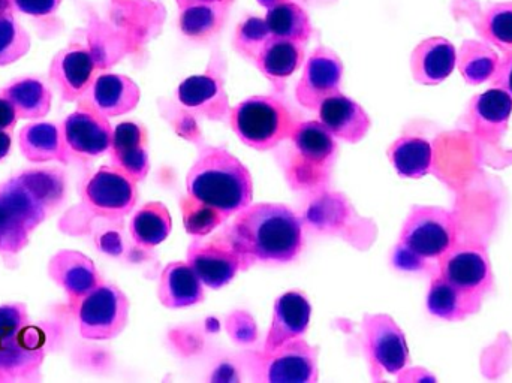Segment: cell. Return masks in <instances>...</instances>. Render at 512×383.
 <instances>
[{
	"instance_id": "19",
	"label": "cell",
	"mask_w": 512,
	"mask_h": 383,
	"mask_svg": "<svg viewBox=\"0 0 512 383\" xmlns=\"http://www.w3.org/2000/svg\"><path fill=\"white\" fill-rule=\"evenodd\" d=\"M319 122L334 138L349 144H358L370 131L372 120L358 102L343 93H336L319 107Z\"/></svg>"
},
{
	"instance_id": "27",
	"label": "cell",
	"mask_w": 512,
	"mask_h": 383,
	"mask_svg": "<svg viewBox=\"0 0 512 383\" xmlns=\"http://www.w3.org/2000/svg\"><path fill=\"white\" fill-rule=\"evenodd\" d=\"M0 92L12 102L20 120H41L50 114L53 93L39 78H17Z\"/></svg>"
},
{
	"instance_id": "37",
	"label": "cell",
	"mask_w": 512,
	"mask_h": 383,
	"mask_svg": "<svg viewBox=\"0 0 512 383\" xmlns=\"http://www.w3.org/2000/svg\"><path fill=\"white\" fill-rule=\"evenodd\" d=\"M29 32L18 23L12 12L0 15V68L12 65L29 53Z\"/></svg>"
},
{
	"instance_id": "16",
	"label": "cell",
	"mask_w": 512,
	"mask_h": 383,
	"mask_svg": "<svg viewBox=\"0 0 512 383\" xmlns=\"http://www.w3.org/2000/svg\"><path fill=\"white\" fill-rule=\"evenodd\" d=\"M111 165L131 177L135 183L143 182L150 171L149 137L140 123L123 122L113 129L110 147Z\"/></svg>"
},
{
	"instance_id": "35",
	"label": "cell",
	"mask_w": 512,
	"mask_h": 383,
	"mask_svg": "<svg viewBox=\"0 0 512 383\" xmlns=\"http://www.w3.org/2000/svg\"><path fill=\"white\" fill-rule=\"evenodd\" d=\"M480 33L489 44L512 53V2L493 3L484 11Z\"/></svg>"
},
{
	"instance_id": "43",
	"label": "cell",
	"mask_w": 512,
	"mask_h": 383,
	"mask_svg": "<svg viewBox=\"0 0 512 383\" xmlns=\"http://www.w3.org/2000/svg\"><path fill=\"white\" fill-rule=\"evenodd\" d=\"M393 265L399 268V270L417 273V271L426 270L427 261L420 258V256L414 255V253L409 252L408 249L397 243L396 249L393 252Z\"/></svg>"
},
{
	"instance_id": "17",
	"label": "cell",
	"mask_w": 512,
	"mask_h": 383,
	"mask_svg": "<svg viewBox=\"0 0 512 383\" xmlns=\"http://www.w3.org/2000/svg\"><path fill=\"white\" fill-rule=\"evenodd\" d=\"M45 348L32 328L21 336L0 343V383L30 381L41 372Z\"/></svg>"
},
{
	"instance_id": "48",
	"label": "cell",
	"mask_w": 512,
	"mask_h": 383,
	"mask_svg": "<svg viewBox=\"0 0 512 383\" xmlns=\"http://www.w3.org/2000/svg\"><path fill=\"white\" fill-rule=\"evenodd\" d=\"M259 5L264 6L265 9L273 8V6L280 5V3L289 2V0H256Z\"/></svg>"
},
{
	"instance_id": "45",
	"label": "cell",
	"mask_w": 512,
	"mask_h": 383,
	"mask_svg": "<svg viewBox=\"0 0 512 383\" xmlns=\"http://www.w3.org/2000/svg\"><path fill=\"white\" fill-rule=\"evenodd\" d=\"M18 120L20 119H18L14 105L0 92V131L11 132L12 134Z\"/></svg>"
},
{
	"instance_id": "36",
	"label": "cell",
	"mask_w": 512,
	"mask_h": 383,
	"mask_svg": "<svg viewBox=\"0 0 512 383\" xmlns=\"http://www.w3.org/2000/svg\"><path fill=\"white\" fill-rule=\"evenodd\" d=\"M21 180L39 196L48 210L62 204L66 195V180L62 171L54 168H36L18 174Z\"/></svg>"
},
{
	"instance_id": "8",
	"label": "cell",
	"mask_w": 512,
	"mask_h": 383,
	"mask_svg": "<svg viewBox=\"0 0 512 383\" xmlns=\"http://www.w3.org/2000/svg\"><path fill=\"white\" fill-rule=\"evenodd\" d=\"M60 129L71 158L89 161L110 152L113 141L110 120L89 101L78 105L77 110L63 120Z\"/></svg>"
},
{
	"instance_id": "20",
	"label": "cell",
	"mask_w": 512,
	"mask_h": 383,
	"mask_svg": "<svg viewBox=\"0 0 512 383\" xmlns=\"http://www.w3.org/2000/svg\"><path fill=\"white\" fill-rule=\"evenodd\" d=\"M457 68V48L442 36L424 39L411 54V74L421 86L444 83Z\"/></svg>"
},
{
	"instance_id": "34",
	"label": "cell",
	"mask_w": 512,
	"mask_h": 383,
	"mask_svg": "<svg viewBox=\"0 0 512 383\" xmlns=\"http://www.w3.org/2000/svg\"><path fill=\"white\" fill-rule=\"evenodd\" d=\"M173 222L170 211L162 202L143 205L131 220V235L141 247H155L170 235Z\"/></svg>"
},
{
	"instance_id": "21",
	"label": "cell",
	"mask_w": 512,
	"mask_h": 383,
	"mask_svg": "<svg viewBox=\"0 0 512 383\" xmlns=\"http://www.w3.org/2000/svg\"><path fill=\"white\" fill-rule=\"evenodd\" d=\"M484 295L466 291L444 277H433L427 294V310L430 315L448 322L465 321L477 315L483 307Z\"/></svg>"
},
{
	"instance_id": "47",
	"label": "cell",
	"mask_w": 512,
	"mask_h": 383,
	"mask_svg": "<svg viewBox=\"0 0 512 383\" xmlns=\"http://www.w3.org/2000/svg\"><path fill=\"white\" fill-rule=\"evenodd\" d=\"M176 2L177 6L182 9L189 5H195V3H228V5H231L234 0H176Z\"/></svg>"
},
{
	"instance_id": "10",
	"label": "cell",
	"mask_w": 512,
	"mask_h": 383,
	"mask_svg": "<svg viewBox=\"0 0 512 383\" xmlns=\"http://www.w3.org/2000/svg\"><path fill=\"white\" fill-rule=\"evenodd\" d=\"M343 78L342 59L331 48L318 47L304 63L295 98L301 107L319 110L322 102L340 92Z\"/></svg>"
},
{
	"instance_id": "44",
	"label": "cell",
	"mask_w": 512,
	"mask_h": 383,
	"mask_svg": "<svg viewBox=\"0 0 512 383\" xmlns=\"http://www.w3.org/2000/svg\"><path fill=\"white\" fill-rule=\"evenodd\" d=\"M490 81L495 87L504 89L512 98V53L505 54L504 59L499 60L498 69Z\"/></svg>"
},
{
	"instance_id": "40",
	"label": "cell",
	"mask_w": 512,
	"mask_h": 383,
	"mask_svg": "<svg viewBox=\"0 0 512 383\" xmlns=\"http://www.w3.org/2000/svg\"><path fill=\"white\" fill-rule=\"evenodd\" d=\"M30 234L32 232L24 223L0 204V253L14 256L23 252L29 244Z\"/></svg>"
},
{
	"instance_id": "42",
	"label": "cell",
	"mask_w": 512,
	"mask_h": 383,
	"mask_svg": "<svg viewBox=\"0 0 512 383\" xmlns=\"http://www.w3.org/2000/svg\"><path fill=\"white\" fill-rule=\"evenodd\" d=\"M12 8L30 17H48L62 5V0H11Z\"/></svg>"
},
{
	"instance_id": "29",
	"label": "cell",
	"mask_w": 512,
	"mask_h": 383,
	"mask_svg": "<svg viewBox=\"0 0 512 383\" xmlns=\"http://www.w3.org/2000/svg\"><path fill=\"white\" fill-rule=\"evenodd\" d=\"M304 62V45L289 39L273 38L256 59L255 65L264 77L273 83H280L291 77Z\"/></svg>"
},
{
	"instance_id": "49",
	"label": "cell",
	"mask_w": 512,
	"mask_h": 383,
	"mask_svg": "<svg viewBox=\"0 0 512 383\" xmlns=\"http://www.w3.org/2000/svg\"><path fill=\"white\" fill-rule=\"evenodd\" d=\"M11 0H0V15L9 14L12 11Z\"/></svg>"
},
{
	"instance_id": "3",
	"label": "cell",
	"mask_w": 512,
	"mask_h": 383,
	"mask_svg": "<svg viewBox=\"0 0 512 383\" xmlns=\"http://www.w3.org/2000/svg\"><path fill=\"white\" fill-rule=\"evenodd\" d=\"M230 125L243 144L265 152L288 140L295 122L273 96H252L230 110Z\"/></svg>"
},
{
	"instance_id": "31",
	"label": "cell",
	"mask_w": 512,
	"mask_h": 383,
	"mask_svg": "<svg viewBox=\"0 0 512 383\" xmlns=\"http://www.w3.org/2000/svg\"><path fill=\"white\" fill-rule=\"evenodd\" d=\"M388 158L397 174L406 179H421L433 167V147L418 137H402L391 144Z\"/></svg>"
},
{
	"instance_id": "28",
	"label": "cell",
	"mask_w": 512,
	"mask_h": 383,
	"mask_svg": "<svg viewBox=\"0 0 512 383\" xmlns=\"http://www.w3.org/2000/svg\"><path fill=\"white\" fill-rule=\"evenodd\" d=\"M228 3H195L180 9V32L194 42L215 39L227 23Z\"/></svg>"
},
{
	"instance_id": "14",
	"label": "cell",
	"mask_w": 512,
	"mask_h": 383,
	"mask_svg": "<svg viewBox=\"0 0 512 383\" xmlns=\"http://www.w3.org/2000/svg\"><path fill=\"white\" fill-rule=\"evenodd\" d=\"M47 273L74 307L102 282L95 262L83 252L72 249L54 253L48 261Z\"/></svg>"
},
{
	"instance_id": "11",
	"label": "cell",
	"mask_w": 512,
	"mask_h": 383,
	"mask_svg": "<svg viewBox=\"0 0 512 383\" xmlns=\"http://www.w3.org/2000/svg\"><path fill=\"white\" fill-rule=\"evenodd\" d=\"M364 345L370 361L382 372L397 375L409 361L405 333L391 316L366 315L363 319Z\"/></svg>"
},
{
	"instance_id": "6",
	"label": "cell",
	"mask_w": 512,
	"mask_h": 383,
	"mask_svg": "<svg viewBox=\"0 0 512 383\" xmlns=\"http://www.w3.org/2000/svg\"><path fill=\"white\" fill-rule=\"evenodd\" d=\"M137 183L114 165L99 168L83 189V201L95 216L119 220L137 204Z\"/></svg>"
},
{
	"instance_id": "13",
	"label": "cell",
	"mask_w": 512,
	"mask_h": 383,
	"mask_svg": "<svg viewBox=\"0 0 512 383\" xmlns=\"http://www.w3.org/2000/svg\"><path fill=\"white\" fill-rule=\"evenodd\" d=\"M96 71L98 63L92 51L83 47H69L53 57L48 77L62 101L75 102L90 92L96 80Z\"/></svg>"
},
{
	"instance_id": "41",
	"label": "cell",
	"mask_w": 512,
	"mask_h": 383,
	"mask_svg": "<svg viewBox=\"0 0 512 383\" xmlns=\"http://www.w3.org/2000/svg\"><path fill=\"white\" fill-rule=\"evenodd\" d=\"M29 328L26 304L9 303L0 306V343L21 336Z\"/></svg>"
},
{
	"instance_id": "4",
	"label": "cell",
	"mask_w": 512,
	"mask_h": 383,
	"mask_svg": "<svg viewBox=\"0 0 512 383\" xmlns=\"http://www.w3.org/2000/svg\"><path fill=\"white\" fill-rule=\"evenodd\" d=\"M456 240L453 213L435 205H415L403 223L399 244L426 261H439L456 246Z\"/></svg>"
},
{
	"instance_id": "23",
	"label": "cell",
	"mask_w": 512,
	"mask_h": 383,
	"mask_svg": "<svg viewBox=\"0 0 512 383\" xmlns=\"http://www.w3.org/2000/svg\"><path fill=\"white\" fill-rule=\"evenodd\" d=\"M140 99L138 84L122 74L98 75L89 92L90 104L108 119L131 113L140 104Z\"/></svg>"
},
{
	"instance_id": "39",
	"label": "cell",
	"mask_w": 512,
	"mask_h": 383,
	"mask_svg": "<svg viewBox=\"0 0 512 383\" xmlns=\"http://www.w3.org/2000/svg\"><path fill=\"white\" fill-rule=\"evenodd\" d=\"M183 222L189 234L204 237L227 220L224 214L186 196L182 201Z\"/></svg>"
},
{
	"instance_id": "26",
	"label": "cell",
	"mask_w": 512,
	"mask_h": 383,
	"mask_svg": "<svg viewBox=\"0 0 512 383\" xmlns=\"http://www.w3.org/2000/svg\"><path fill=\"white\" fill-rule=\"evenodd\" d=\"M289 140L297 155L310 167L321 168L333 162L337 144L331 132L321 122L295 123Z\"/></svg>"
},
{
	"instance_id": "46",
	"label": "cell",
	"mask_w": 512,
	"mask_h": 383,
	"mask_svg": "<svg viewBox=\"0 0 512 383\" xmlns=\"http://www.w3.org/2000/svg\"><path fill=\"white\" fill-rule=\"evenodd\" d=\"M12 150L11 132L0 131V162L8 158Z\"/></svg>"
},
{
	"instance_id": "33",
	"label": "cell",
	"mask_w": 512,
	"mask_h": 383,
	"mask_svg": "<svg viewBox=\"0 0 512 383\" xmlns=\"http://www.w3.org/2000/svg\"><path fill=\"white\" fill-rule=\"evenodd\" d=\"M271 35L306 45L313 33L312 21L306 9L297 3H280L267 9L264 17Z\"/></svg>"
},
{
	"instance_id": "22",
	"label": "cell",
	"mask_w": 512,
	"mask_h": 383,
	"mask_svg": "<svg viewBox=\"0 0 512 383\" xmlns=\"http://www.w3.org/2000/svg\"><path fill=\"white\" fill-rule=\"evenodd\" d=\"M18 147L21 155L32 164L59 162L66 165L72 159L63 140L62 129L50 122L27 123L18 132Z\"/></svg>"
},
{
	"instance_id": "25",
	"label": "cell",
	"mask_w": 512,
	"mask_h": 383,
	"mask_svg": "<svg viewBox=\"0 0 512 383\" xmlns=\"http://www.w3.org/2000/svg\"><path fill=\"white\" fill-rule=\"evenodd\" d=\"M179 101L183 107L210 120L224 119L230 113L224 84L212 75H194L182 81Z\"/></svg>"
},
{
	"instance_id": "9",
	"label": "cell",
	"mask_w": 512,
	"mask_h": 383,
	"mask_svg": "<svg viewBox=\"0 0 512 383\" xmlns=\"http://www.w3.org/2000/svg\"><path fill=\"white\" fill-rule=\"evenodd\" d=\"M188 264L204 286L221 289L237 276L246 262L222 234L209 240H195L188 249Z\"/></svg>"
},
{
	"instance_id": "12",
	"label": "cell",
	"mask_w": 512,
	"mask_h": 383,
	"mask_svg": "<svg viewBox=\"0 0 512 383\" xmlns=\"http://www.w3.org/2000/svg\"><path fill=\"white\" fill-rule=\"evenodd\" d=\"M439 276L466 291L489 294L495 285L492 262L486 250L474 244H459L439 259Z\"/></svg>"
},
{
	"instance_id": "24",
	"label": "cell",
	"mask_w": 512,
	"mask_h": 383,
	"mask_svg": "<svg viewBox=\"0 0 512 383\" xmlns=\"http://www.w3.org/2000/svg\"><path fill=\"white\" fill-rule=\"evenodd\" d=\"M158 300L167 309H183L204 300V285L188 262H170L162 271Z\"/></svg>"
},
{
	"instance_id": "32",
	"label": "cell",
	"mask_w": 512,
	"mask_h": 383,
	"mask_svg": "<svg viewBox=\"0 0 512 383\" xmlns=\"http://www.w3.org/2000/svg\"><path fill=\"white\" fill-rule=\"evenodd\" d=\"M499 56L489 42L468 39L457 51V69L471 86L492 80L499 65Z\"/></svg>"
},
{
	"instance_id": "15",
	"label": "cell",
	"mask_w": 512,
	"mask_h": 383,
	"mask_svg": "<svg viewBox=\"0 0 512 383\" xmlns=\"http://www.w3.org/2000/svg\"><path fill=\"white\" fill-rule=\"evenodd\" d=\"M511 114V96L504 89L493 87L472 99L466 119L475 137L496 144L508 131Z\"/></svg>"
},
{
	"instance_id": "38",
	"label": "cell",
	"mask_w": 512,
	"mask_h": 383,
	"mask_svg": "<svg viewBox=\"0 0 512 383\" xmlns=\"http://www.w3.org/2000/svg\"><path fill=\"white\" fill-rule=\"evenodd\" d=\"M273 38L264 18L248 17L240 21L234 33L233 47L243 59L255 63L265 45Z\"/></svg>"
},
{
	"instance_id": "7",
	"label": "cell",
	"mask_w": 512,
	"mask_h": 383,
	"mask_svg": "<svg viewBox=\"0 0 512 383\" xmlns=\"http://www.w3.org/2000/svg\"><path fill=\"white\" fill-rule=\"evenodd\" d=\"M318 354L304 339H294L256 357V379L268 383L318 381Z\"/></svg>"
},
{
	"instance_id": "30",
	"label": "cell",
	"mask_w": 512,
	"mask_h": 383,
	"mask_svg": "<svg viewBox=\"0 0 512 383\" xmlns=\"http://www.w3.org/2000/svg\"><path fill=\"white\" fill-rule=\"evenodd\" d=\"M0 204L20 219L30 232L35 231L50 214L39 196L18 176L0 185Z\"/></svg>"
},
{
	"instance_id": "1",
	"label": "cell",
	"mask_w": 512,
	"mask_h": 383,
	"mask_svg": "<svg viewBox=\"0 0 512 383\" xmlns=\"http://www.w3.org/2000/svg\"><path fill=\"white\" fill-rule=\"evenodd\" d=\"M225 237L246 264L294 261L303 247V226L294 211L282 204L258 202L237 213Z\"/></svg>"
},
{
	"instance_id": "2",
	"label": "cell",
	"mask_w": 512,
	"mask_h": 383,
	"mask_svg": "<svg viewBox=\"0 0 512 383\" xmlns=\"http://www.w3.org/2000/svg\"><path fill=\"white\" fill-rule=\"evenodd\" d=\"M188 196L225 217L252 204L254 182L245 164L233 153L210 147L201 153L186 177Z\"/></svg>"
},
{
	"instance_id": "5",
	"label": "cell",
	"mask_w": 512,
	"mask_h": 383,
	"mask_svg": "<svg viewBox=\"0 0 512 383\" xmlns=\"http://www.w3.org/2000/svg\"><path fill=\"white\" fill-rule=\"evenodd\" d=\"M74 309L81 337L99 342L116 339L123 333L131 304L122 289L101 282Z\"/></svg>"
},
{
	"instance_id": "18",
	"label": "cell",
	"mask_w": 512,
	"mask_h": 383,
	"mask_svg": "<svg viewBox=\"0 0 512 383\" xmlns=\"http://www.w3.org/2000/svg\"><path fill=\"white\" fill-rule=\"evenodd\" d=\"M310 307L306 295L298 291L286 292L274 303L273 321L268 330L262 352L274 351L279 346L300 339L310 324Z\"/></svg>"
}]
</instances>
